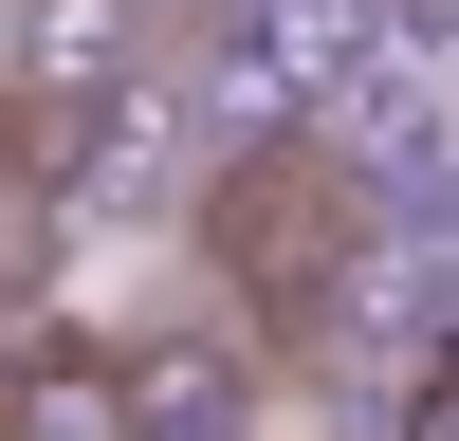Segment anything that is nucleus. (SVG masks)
I'll return each instance as SVG.
<instances>
[{"label":"nucleus","instance_id":"1","mask_svg":"<svg viewBox=\"0 0 459 441\" xmlns=\"http://www.w3.org/2000/svg\"><path fill=\"white\" fill-rule=\"evenodd\" d=\"M386 56V0H239V74L257 110H350Z\"/></svg>","mask_w":459,"mask_h":441},{"label":"nucleus","instance_id":"2","mask_svg":"<svg viewBox=\"0 0 459 441\" xmlns=\"http://www.w3.org/2000/svg\"><path fill=\"white\" fill-rule=\"evenodd\" d=\"M147 0H19V110H129Z\"/></svg>","mask_w":459,"mask_h":441},{"label":"nucleus","instance_id":"3","mask_svg":"<svg viewBox=\"0 0 459 441\" xmlns=\"http://www.w3.org/2000/svg\"><path fill=\"white\" fill-rule=\"evenodd\" d=\"M0 441H129V368H110V350H37V368H0Z\"/></svg>","mask_w":459,"mask_h":441}]
</instances>
